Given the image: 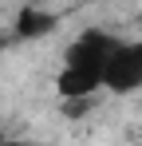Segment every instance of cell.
Here are the masks:
<instances>
[{
  "mask_svg": "<svg viewBox=\"0 0 142 146\" xmlns=\"http://www.w3.org/2000/svg\"><path fill=\"white\" fill-rule=\"evenodd\" d=\"M118 40L111 32H83L75 44L67 48V63H63V71L55 79V87H59V95L63 99H79V95H95L99 87H103V63H107V55L115 48Z\"/></svg>",
  "mask_w": 142,
  "mask_h": 146,
  "instance_id": "6da1fadb",
  "label": "cell"
},
{
  "mask_svg": "<svg viewBox=\"0 0 142 146\" xmlns=\"http://www.w3.org/2000/svg\"><path fill=\"white\" fill-rule=\"evenodd\" d=\"M103 87L111 95H134L142 91V40L115 44L103 63Z\"/></svg>",
  "mask_w": 142,
  "mask_h": 146,
  "instance_id": "7a4b0ae2",
  "label": "cell"
},
{
  "mask_svg": "<svg viewBox=\"0 0 142 146\" xmlns=\"http://www.w3.org/2000/svg\"><path fill=\"white\" fill-rule=\"evenodd\" d=\"M55 28H59V20L51 12H44V8H24L16 16V36L20 40H40L47 32H55Z\"/></svg>",
  "mask_w": 142,
  "mask_h": 146,
  "instance_id": "3957f363",
  "label": "cell"
},
{
  "mask_svg": "<svg viewBox=\"0 0 142 146\" xmlns=\"http://www.w3.org/2000/svg\"><path fill=\"white\" fill-rule=\"evenodd\" d=\"M4 48H8V36H4V32H0V51H4Z\"/></svg>",
  "mask_w": 142,
  "mask_h": 146,
  "instance_id": "277c9868",
  "label": "cell"
}]
</instances>
